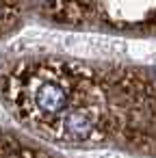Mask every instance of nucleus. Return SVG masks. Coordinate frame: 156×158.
Segmentation results:
<instances>
[{
  "instance_id": "obj_1",
  "label": "nucleus",
  "mask_w": 156,
  "mask_h": 158,
  "mask_svg": "<svg viewBox=\"0 0 156 158\" xmlns=\"http://www.w3.org/2000/svg\"><path fill=\"white\" fill-rule=\"evenodd\" d=\"M24 87V108L31 119L54 134L65 115L74 108L106 98L102 85L91 72L70 63H39L26 67L18 76Z\"/></svg>"
},
{
  "instance_id": "obj_2",
  "label": "nucleus",
  "mask_w": 156,
  "mask_h": 158,
  "mask_svg": "<svg viewBox=\"0 0 156 158\" xmlns=\"http://www.w3.org/2000/svg\"><path fill=\"white\" fill-rule=\"evenodd\" d=\"M124 128L130 141L156 149V76L128 78Z\"/></svg>"
},
{
  "instance_id": "obj_3",
  "label": "nucleus",
  "mask_w": 156,
  "mask_h": 158,
  "mask_svg": "<svg viewBox=\"0 0 156 158\" xmlns=\"http://www.w3.org/2000/svg\"><path fill=\"white\" fill-rule=\"evenodd\" d=\"M89 2L91 0H24V5L61 20L82 18L89 9Z\"/></svg>"
},
{
  "instance_id": "obj_4",
  "label": "nucleus",
  "mask_w": 156,
  "mask_h": 158,
  "mask_svg": "<svg viewBox=\"0 0 156 158\" xmlns=\"http://www.w3.org/2000/svg\"><path fill=\"white\" fill-rule=\"evenodd\" d=\"M24 0H0V37L11 33L22 20Z\"/></svg>"
}]
</instances>
